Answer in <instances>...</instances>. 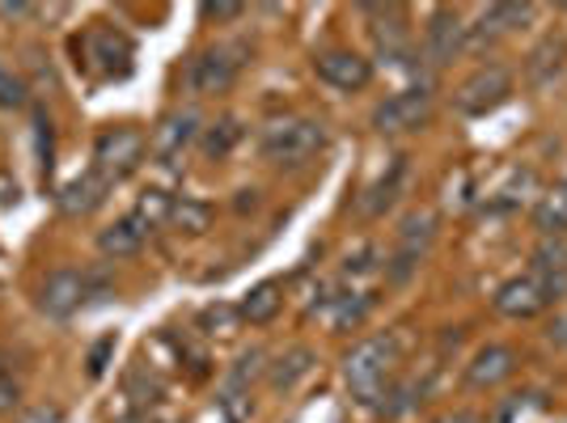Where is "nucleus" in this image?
Returning <instances> with one entry per match:
<instances>
[{
	"instance_id": "nucleus-9",
	"label": "nucleus",
	"mask_w": 567,
	"mask_h": 423,
	"mask_svg": "<svg viewBox=\"0 0 567 423\" xmlns=\"http://www.w3.org/2000/svg\"><path fill=\"white\" fill-rule=\"evenodd\" d=\"M520 373V352L513 343H483L466 364V385L478 394H492Z\"/></svg>"
},
{
	"instance_id": "nucleus-7",
	"label": "nucleus",
	"mask_w": 567,
	"mask_h": 423,
	"mask_svg": "<svg viewBox=\"0 0 567 423\" xmlns=\"http://www.w3.org/2000/svg\"><path fill=\"white\" fill-rule=\"evenodd\" d=\"M313 76L339 94H360L373 85V64L352 48H331L313 55Z\"/></svg>"
},
{
	"instance_id": "nucleus-23",
	"label": "nucleus",
	"mask_w": 567,
	"mask_h": 423,
	"mask_svg": "<svg viewBox=\"0 0 567 423\" xmlns=\"http://www.w3.org/2000/svg\"><path fill=\"white\" fill-rule=\"evenodd\" d=\"M169 225L187 237L208 234V229H213V204H204V199H174V208H169Z\"/></svg>"
},
{
	"instance_id": "nucleus-32",
	"label": "nucleus",
	"mask_w": 567,
	"mask_h": 423,
	"mask_svg": "<svg viewBox=\"0 0 567 423\" xmlns=\"http://www.w3.org/2000/svg\"><path fill=\"white\" fill-rule=\"evenodd\" d=\"M18 195H22V190H18V178H13L9 169H0V208H13Z\"/></svg>"
},
{
	"instance_id": "nucleus-16",
	"label": "nucleus",
	"mask_w": 567,
	"mask_h": 423,
	"mask_svg": "<svg viewBox=\"0 0 567 423\" xmlns=\"http://www.w3.org/2000/svg\"><path fill=\"white\" fill-rule=\"evenodd\" d=\"M280 309H284V283L280 280H259L241 301H237L241 322H250V327H271V322L280 318Z\"/></svg>"
},
{
	"instance_id": "nucleus-18",
	"label": "nucleus",
	"mask_w": 567,
	"mask_h": 423,
	"mask_svg": "<svg viewBox=\"0 0 567 423\" xmlns=\"http://www.w3.org/2000/svg\"><path fill=\"white\" fill-rule=\"evenodd\" d=\"M432 237H436V212H411L406 220H402V229H399V241H402V255H399V276L406 271V267H415V259L424 255L427 246H432Z\"/></svg>"
},
{
	"instance_id": "nucleus-15",
	"label": "nucleus",
	"mask_w": 567,
	"mask_h": 423,
	"mask_svg": "<svg viewBox=\"0 0 567 423\" xmlns=\"http://www.w3.org/2000/svg\"><path fill=\"white\" fill-rule=\"evenodd\" d=\"M424 48L432 55V64H445V60H453L457 51L466 48V25H462V18L453 9H436L432 13V22L424 30Z\"/></svg>"
},
{
	"instance_id": "nucleus-5",
	"label": "nucleus",
	"mask_w": 567,
	"mask_h": 423,
	"mask_svg": "<svg viewBox=\"0 0 567 423\" xmlns=\"http://www.w3.org/2000/svg\"><path fill=\"white\" fill-rule=\"evenodd\" d=\"M144 153H148V136L141 127H106L94 141V169L106 183H118L141 169Z\"/></svg>"
},
{
	"instance_id": "nucleus-25",
	"label": "nucleus",
	"mask_w": 567,
	"mask_h": 423,
	"mask_svg": "<svg viewBox=\"0 0 567 423\" xmlns=\"http://www.w3.org/2000/svg\"><path fill=\"white\" fill-rule=\"evenodd\" d=\"M30 102V85L13 69L0 64V111H22Z\"/></svg>"
},
{
	"instance_id": "nucleus-6",
	"label": "nucleus",
	"mask_w": 567,
	"mask_h": 423,
	"mask_svg": "<svg viewBox=\"0 0 567 423\" xmlns=\"http://www.w3.org/2000/svg\"><path fill=\"white\" fill-rule=\"evenodd\" d=\"M492 306H496V313L508 318V322H529V318H538V313H546V309L555 306V297L546 292V283L538 280L534 271H520V276L499 283Z\"/></svg>"
},
{
	"instance_id": "nucleus-2",
	"label": "nucleus",
	"mask_w": 567,
	"mask_h": 423,
	"mask_svg": "<svg viewBox=\"0 0 567 423\" xmlns=\"http://www.w3.org/2000/svg\"><path fill=\"white\" fill-rule=\"evenodd\" d=\"M322 148H327V123L309 115L271 118L259 136L262 162H271V165H306L309 157H318Z\"/></svg>"
},
{
	"instance_id": "nucleus-8",
	"label": "nucleus",
	"mask_w": 567,
	"mask_h": 423,
	"mask_svg": "<svg viewBox=\"0 0 567 423\" xmlns=\"http://www.w3.org/2000/svg\"><path fill=\"white\" fill-rule=\"evenodd\" d=\"M241 48H208L199 51L195 60H190L187 69V81L190 90L199 97H216V94H229L237 85V72H241Z\"/></svg>"
},
{
	"instance_id": "nucleus-10",
	"label": "nucleus",
	"mask_w": 567,
	"mask_h": 423,
	"mask_svg": "<svg viewBox=\"0 0 567 423\" xmlns=\"http://www.w3.org/2000/svg\"><path fill=\"white\" fill-rule=\"evenodd\" d=\"M199 115L195 111H169V115L157 118V127L148 132V157L162 165H174L190 144L199 141Z\"/></svg>"
},
{
	"instance_id": "nucleus-26",
	"label": "nucleus",
	"mask_w": 567,
	"mask_h": 423,
	"mask_svg": "<svg viewBox=\"0 0 567 423\" xmlns=\"http://www.w3.org/2000/svg\"><path fill=\"white\" fill-rule=\"evenodd\" d=\"M169 208H174V199L166 190H144L141 204H136V216L144 225H162V220H169Z\"/></svg>"
},
{
	"instance_id": "nucleus-22",
	"label": "nucleus",
	"mask_w": 567,
	"mask_h": 423,
	"mask_svg": "<svg viewBox=\"0 0 567 423\" xmlns=\"http://www.w3.org/2000/svg\"><path fill=\"white\" fill-rule=\"evenodd\" d=\"M241 136H246L241 118H237V115H220L213 127L204 132V141H199V144H204V157H208V162H225V157H229V153L237 148V141H241Z\"/></svg>"
},
{
	"instance_id": "nucleus-14",
	"label": "nucleus",
	"mask_w": 567,
	"mask_h": 423,
	"mask_svg": "<svg viewBox=\"0 0 567 423\" xmlns=\"http://www.w3.org/2000/svg\"><path fill=\"white\" fill-rule=\"evenodd\" d=\"M106 190H111V183L97 169H85V174H76L69 187L55 195V204H60V212L69 220H81V216H90V212H97L106 204Z\"/></svg>"
},
{
	"instance_id": "nucleus-1",
	"label": "nucleus",
	"mask_w": 567,
	"mask_h": 423,
	"mask_svg": "<svg viewBox=\"0 0 567 423\" xmlns=\"http://www.w3.org/2000/svg\"><path fill=\"white\" fill-rule=\"evenodd\" d=\"M399 339L394 334H373V339H360L352 352L343 355V381H348V390L360 406H381L390 385L399 381Z\"/></svg>"
},
{
	"instance_id": "nucleus-27",
	"label": "nucleus",
	"mask_w": 567,
	"mask_h": 423,
	"mask_svg": "<svg viewBox=\"0 0 567 423\" xmlns=\"http://www.w3.org/2000/svg\"><path fill=\"white\" fill-rule=\"evenodd\" d=\"M237 322H241V313L229 306H208L204 313H199V327H204V334H234Z\"/></svg>"
},
{
	"instance_id": "nucleus-3",
	"label": "nucleus",
	"mask_w": 567,
	"mask_h": 423,
	"mask_svg": "<svg viewBox=\"0 0 567 423\" xmlns=\"http://www.w3.org/2000/svg\"><path fill=\"white\" fill-rule=\"evenodd\" d=\"M508 97H513V72L499 69V64H478V69L453 90V106H457V115L483 118V115H492V111H499Z\"/></svg>"
},
{
	"instance_id": "nucleus-35",
	"label": "nucleus",
	"mask_w": 567,
	"mask_h": 423,
	"mask_svg": "<svg viewBox=\"0 0 567 423\" xmlns=\"http://www.w3.org/2000/svg\"><path fill=\"white\" fill-rule=\"evenodd\" d=\"M30 4H0V18H30Z\"/></svg>"
},
{
	"instance_id": "nucleus-29",
	"label": "nucleus",
	"mask_w": 567,
	"mask_h": 423,
	"mask_svg": "<svg viewBox=\"0 0 567 423\" xmlns=\"http://www.w3.org/2000/svg\"><path fill=\"white\" fill-rule=\"evenodd\" d=\"M199 13H204V22H237L246 13V4H204Z\"/></svg>"
},
{
	"instance_id": "nucleus-31",
	"label": "nucleus",
	"mask_w": 567,
	"mask_h": 423,
	"mask_svg": "<svg viewBox=\"0 0 567 423\" xmlns=\"http://www.w3.org/2000/svg\"><path fill=\"white\" fill-rule=\"evenodd\" d=\"M18 402H22V385H18L13 376H0V415H4V411H13Z\"/></svg>"
},
{
	"instance_id": "nucleus-13",
	"label": "nucleus",
	"mask_w": 567,
	"mask_h": 423,
	"mask_svg": "<svg viewBox=\"0 0 567 423\" xmlns=\"http://www.w3.org/2000/svg\"><path fill=\"white\" fill-rule=\"evenodd\" d=\"M148 234H153V225H144L136 212H127L123 220H115V225H106L102 234H97V250L106 255V259H136L144 250V241H148Z\"/></svg>"
},
{
	"instance_id": "nucleus-33",
	"label": "nucleus",
	"mask_w": 567,
	"mask_h": 423,
	"mask_svg": "<svg viewBox=\"0 0 567 423\" xmlns=\"http://www.w3.org/2000/svg\"><path fill=\"white\" fill-rule=\"evenodd\" d=\"M546 339H550L555 348H567V309L564 313H555V322H550V330H546Z\"/></svg>"
},
{
	"instance_id": "nucleus-36",
	"label": "nucleus",
	"mask_w": 567,
	"mask_h": 423,
	"mask_svg": "<svg viewBox=\"0 0 567 423\" xmlns=\"http://www.w3.org/2000/svg\"><path fill=\"white\" fill-rule=\"evenodd\" d=\"M432 423H478V420L466 415V411H450V415H441V420H432Z\"/></svg>"
},
{
	"instance_id": "nucleus-19",
	"label": "nucleus",
	"mask_w": 567,
	"mask_h": 423,
	"mask_svg": "<svg viewBox=\"0 0 567 423\" xmlns=\"http://www.w3.org/2000/svg\"><path fill=\"white\" fill-rule=\"evenodd\" d=\"M529 271L546 283V292H550L555 301H564L567 297V241H543V246L534 250V267H529Z\"/></svg>"
},
{
	"instance_id": "nucleus-17",
	"label": "nucleus",
	"mask_w": 567,
	"mask_h": 423,
	"mask_svg": "<svg viewBox=\"0 0 567 423\" xmlns=\"http://www.w3.org/2000/svg\"><path fill=\"white\" fill-rule=\"evenodd\" d=\"M313 364H318V355L297 343V348H288L276 364H267V385H271L276 394H292V390L313 373Z\"/></svg>"
},
{
	"instance_id": "nucleus-11",
	"label": "nucleus",
	"mask_w": 567,
	"mask_h": 423,
	"mask_svg": "<svg viewBox=\"0 0 567 423\" xmlns=\"http://www.w3.org/2000/svg\"><path fill=\"white\" fill-rule=\"evenodd\" d=\"M85 297H90V288H85V276L81 271H72V267H60V271H51L43 288H39V309L55 318V322H69L76 309L85 306Z\"/></svg>"
},
{
	"instance_id": "nucleus-21",
	"label": "nucleus",
	"mask_w": 567,
	"mask_h": 423,
	"mask_svg": "<svg viewBox=\"0 0 567 423\" xmlns=\"http://www.w3.org/2000/svg\"><path fill=\"white\" fill-rule=\"evenodd\" d=\"M564 60H567V48L564 39H546L543 48L529 51V60H525V72H529V81L538 85V90H546L559 72H564Z\"/></svg>"
},
{
	"instance_id": "nucleus-12",
	"label": "nucleus",
	"mask_w": 567,
	"mask_h": 423,
	"mask_svg": "<svg viewBox=\"0 0 567 423\" xmlns=\"http://www.w3.org/2000/svg\"><path fill=\"white\" fill-rule=\"evenodd\" d=\"M81 48H85V60H90L102 76H115V72L123 76V72L132 69V43L118 34L115 25H94V30H85Z\"/></svg>"
},
{
	"instance_id": "nucleus-30",
	"label": "nucleus",
	"mask_w": 567,
	"mask_h": 423,
	"mask_svg": "<svg viewBox=\"0 0 567 423\" xmlns=\"http://www.w3.org/2000/svg\"><path fill=\"white\" fill-rule=\"evenodd\" d=\"M115 352V334H106L102 343H97L94 352H90V376H102L106 373V355Z\"/></svg>"
},
{
	"instance_id": "nucleus-28",
	"label": "nucleus",
	"mask_w": 567,
	"mask_h": 423,
	"mask_svg": "<svg viewBox=\"0 0 567 423\" xmlns=\"http://www.w3.org/2000/svg\"><path fill=\"white\" fill-rule=\"evenodd\" d=\"M262 373V352L255 348V352H246L241 360H237L234 369V385H246V381H255V376Z\"/></svg>"
},
{
	"instance_id": "nucleus-20",
	"label": "nucleus",
	"mask_w": 567,
	"mask_h": 423,
	"mask_svg": "<svg viewBox=\"0 0 567 423\" xmlns=\"http://www.w3.org/2000/svg\"><path fill=\"white\" fill-rule=\"evenodd\" d=\"M534 229L546 237V241H564L567 237V183L550 187L534 204Z\"/></svg>"
},
{
	"instance_id": "nucleus-34",
	"label": "nucleus",
	"mask_w": 567,
	"mask_h": 423,
	"mask_svg": "<svg viewBox=\"0 0 567 423\" xmlns=\"http://www.w3.org/2000/svg\"><path fill=\"white\" fill-rule=\"evenodd\" d=\"M22 423H60V411H55V406H39V411H30Z\"/></svg>"
},
{
	"instance_id": "nucleus-4",
	"label": "nucleus",
	"mask_w": 567,
	"mask_h": 423,
	"mask_svg": "<svg viewBox=\"0 0 567 423\" xmlns=\"http://www.w3.org/2000/svg\"><path fill=\"white\" fill-rule=\"evenodd\" d=\"M436 111V94L427 85H406L399 94H390L385 102L373 106V127L381 136H402V132H420L432 123Z\"/></svg>"
},
{
	"instance_id": "nucleus-24",
	"label": "nucleus",
	"mask_w": 567,
	"mask_h": 423,
	"mask_svg": "<svg viewBox=\"0 0 567 423\" xmlns=\"http://www.w3.org/2000/svg\"><path fill=\"white\" fill-rule=\"evenodd\" d=\"M399 183H402V165H394V174H390V178H381L378 187L369 190V199L360 204V208H364V216H381V212L390 208V204L399 199Z\"/></svg>"
}]
</instances>
